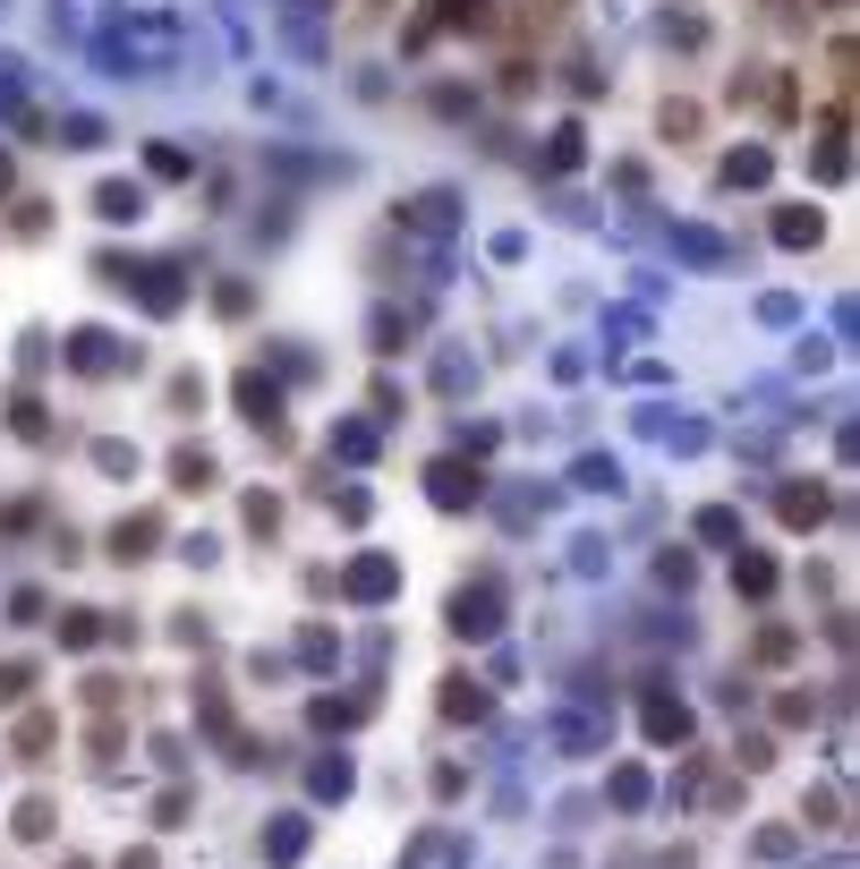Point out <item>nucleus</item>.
<instances>
[{"mask_svg": "<svg viewBox=\"0 0 860 869\" xmlns=\"http://www.w3.org/2000/svg\"><path fill=\"white\" fill-rule=\"evenodd\" d=\"M451 631H460V640H494V631H503V588H494V579L460 588V597H451Z\"/></svg>", "mask_w": 860, "mask_h": 869, "instance_id": "obj_1", "label": "nucleus"}, {"mask_svg": "<svg viewBox=\"0 0 860 869\" xmlns=\"http://www.w3.org/2000/svg\"><path fill=\"white\" fill-rule=\"evenodd\" d=\"M230 401H239V410H248V426H264V435H273V444H282V384H273V376H264V367H248V376H239V384H230Z\"/></svg>", "mask_w": 860, "mask_h": 869, "instance_id": "obj_2", "label": "nucleus"}, {"mask_svg": "<svg viewBox=\"0 0 860 869\" xmlns=\"http://www.w3.org/2000/svg\"><path fill=\"white\" fill-rule=\"evenodd\" d=\"M426 495H435L444 512H469V503L486 495V478L469 469V460H435V469H426Z\"/></svg>", "mask_w": 860, "mask_h": 869, "instance_id": "obj_3", "label": "nucleus"}, {"mask_svg": "<svg viewBox=\"0 0 860 869\" xmlns=\"http://www.w3.org/2000/svg\"><path fill=\"white\" fill-rule=\"evenodd\" d=\"M827 512H835V495L818 478H793L784 495H775V520H784V529H818Z\"/></svg>", "mask_w": 860, "mask_h": 869, "instance_id": "obj_4", "label": "nucleus"}, {"mask_svg": "<svg viewBox=\"0 0 860 869\" xmlns=\"http://www.w3.org/2000/svg\"><path fill=\"white\" fill-rule=\"evenodd\" d=\"M392 588H401V572H392L383 554H358L350 572H341V597H358V606H383Z\"/></svg>", "mask_w": 860, "mask_h": 869, "instance_id": "obj_5", "label": "nucleus"}, {"mask_svg": "<svg viewBox=\"0 0 860 869\" xmlns=\"http://www.w3.org/2000/svg\"><path fill=\"white\" fill-rule=\"evenodd\" d=\"M639 725H647V741H690V708L673 699V691H647V708H639Z\"/></svg>", "mask_w": 860, "mask_h": 869, "instance_id": "obj_6", "label": "nucleus"}, {"mask_svg": "<svg viewBox=\"0 0 860 869\" xmlns=\"http://www.w3.org/2000/svg\"><path fill=\"white\" fill-rule=\"evenodd\" d=\"M426 9H435V18H417L410 43H426L435 26H451V34H478V26H486V0H426Z\"/></svg>", "mask_w": 860, "mask_h": 869, "instance_id": "obj_7", "label": "nucleus"}, {"mask_svg": "<svg viewBox=\"0 0 860 869\" xmlns=\"http://www.w3.org/2000/svg\"><path fill=\"white\" fill-rule=\"evenodd\" d=\"M154 546H162V520H154V512H128V520H111V554H120V563H145Z\"/></svg>", "mask_w": 860, "mask_h": 869, "instance_id": "obj_8", "label": "nucleus"}, {"mask_svg": "<svg viewBox=\"0 0 860 869\" xmlns=\"http://www.w3.org/2000/svg\"><path fill=\"white\" fill-rule=\"evenodd\" d=\"M68 367H77V376H111V367H120V341L86 324V333H68Z\"/></svg>", "mask_w": 860, "mask_h": 869, "instance_id": "obj_9", "label": "nucleus"}, {"mask_svg": "<svg viewBox=\"0 0 860 869\" xmlns=\"http://www.w3.org/2000/svg\"><path fill=\"white\" fill-rule=\"evenodd\" d=\"M214 478H222V460H214L205 444H179V452H171V486H179V495H205Z\"/></svg>", "mask_w": 860, "mask_h": 869, "instance_id": "obj_10", "label": "nucleus"}, {"mask_svg": "<svg viewBox=\"0 0 860 869\" xmlns=\"http://www.w3.org/2000/svg\"><path fill=\"white\" fill-rule=\"evenodd\" d=\"M818 230H827L818 205H775V239H784V248H818Z\"/></svg>", "mask_w": 860, "mask_h": 869, "instance_id": "obj_11", "label": "nucleus"}, {"mask_svg": "<svg viewBox=\"0 0 860 869\" xmlns=\"http://www.w3.org/2000/svg\"><path fill=\"white\" fill-rule=\"evenodd\" d=\"M95 214H102V222H137V214H145V188H137V180H102Z\"/></svg>", "mask_w": 860, "mask_h": 869, "instance_id": "obj_12", "label": "nucleus"}, {"mask_svg": "<svg viewBox=\"0 0 860 869\" xmlns=\"http://www.w3.org/2000/svg\"><path fill=\"white\" fill-rule=\"evenodd\" d=\"M298 852H307V818L290 810V818H273V827H264V861H298Z\"/></svg>", "mask_w": 860, "mask_h": 869, "instance_id": "obj_13", "label": "nucleus"}, {"mask_svg": "<svg viewBox=\"0 0 860 869\" xmlns=\"http://www.w3.org/2000/svg\"><path fill=\"white\" fill-rule=\"evenodd\" d=\"M444 716L451 725H469V716H486V691L469 674H444Z\"/></svg>", "mask_w": 860, "mask_h": 869, "instance_id": "obj_14", "label": "nucleus"}, {"mask_svg": "<svg viewBox=\"0 0 860 869\" xmlns=\"http://www.w3.org/2000/svg\"><path fill=\"white\" fill-rule=\"evenodd\" d=\"M9 435H18V444H43V435H52V419H43V401H34V392L9 401Z\"/></svg>", "mask_w": 860, "mask_h": 869, "instance_id": "obj_15", "label": "nucleus"}, {"mask_svg": "<svg viewBox=\"0 0 860 869\" xmlns=\"http://www.w3.org/2000/svg\"><path fill=\"white\" fill-rule=\"evenodd\" d=\"M401 222H417V230H451V188H435V196H417V205H401Z\"/></svg>", "mask_w": 860, "mask_h": 869, "instance_id": "obj_16", "label": "nucleus"}, {"mask_svg": "<svg viewBox=\"0 0 860 869\" xmlns=\"http://www.w3.org/2000/svg\"><path fill=\"white\" fill-rule=\"evenodd\" d=\"M52 741H61V725H52V716H26V725H18V759H52Z\"/></svg>", "mask_w": 860, "mask_h": 869, "instance_id": "obj_17", "label": "nucleus"}, {"mask_svg": "<svg viewBox=\"0 0 860 869\" xmlns=\"http://www.w3.org/2000/svg\"><path fill=\"white\" fill-rule=\"evenodd\" d=\"M102 622H111V613H86V606H68V613H61V640H68V648H95V640H102Z\"/></svg>", "mask_w": 860, "mask_h": 869, "instance_id": "obj_18", "label": "nucleus"}, {"mask_svg": "<svg viewBox=\"0 0 860 869\" xmlns=\"http://www.w3.org/2000/svg\"><path fill=\"white\" fill-rule=\"evenodd\" d=\"M733 588H741V597H766V588H775V563H766V554H741V563H733Z\"/></svg>", "mask_w": 860, "mask_h": 869, "instance_id": "obj_19", "label": "nucleus"}, {"mask_svg": "<svg viewBox=\"0 0 860 869\" xmlns=\"http://www.w3.org/2000/svg\"><path fill=\"white\" fill-rule=\"evenodd\" d=\"M725 180H733V188H759L766 180V145H741V154L725 162Z\"/></svg>", "mask_w": 860, "mask_h": 869, "instance_id": "obj_20", "label": "nucleus"}, {"mask_svg": "<svg viewBox=\"0 0 860 869\" xmlns=\"http://www.w3.org/2000/svg\"><path fill=\"white\" fill-rule=\"evenodd\" d=\"M333 452L341 460H375V426H333Z\"/></svg>", "mask_w": 860, "mask_h": 869, "instance_id": "obj_21", "label": "nucleus"}, {"mask_svg": "<svg viewBox=\"0 0 860 869\" xmlns=\"http://www.w3.org/2000/svg\"><path fill=\"white\" fill-rule=\"evenodd\" d=\"M350 793V759H316V802H341Z\"/></svg>", "mask_w": 860, "mask_h": 869, "instance_id": "obj_22", "label": "nucleus"}, {"mask_svg": "<svg viewBox=\"0 0 860 869\" xmlns=\"http://www.w3.org/2000/svg\"><path fill=\"white\" fill-rule=\"evenodd\" d=\"M18 836H26V844L52 836V802H43V793H34V802H18Z\"/></svg>", "mask_w": 860, "mask_h": 869, "instance_id": "obj_23", "label": "nucleus"}, {"mask_svg": "<svg viewBox=\"0 0 860 869\" xmlns=\"http://www.w3.org/2000/svg\"><path fill=\"white\" fill-rule=\"evenodd\" d=\"M699 537H707V546H733V537H741V520L716 503V512H699Z\"/></svg>", "mask_w": 860, "mask_h": 869, "instance_id": "obj_24", "label": "nucleus"}, {"mask_svg": "<svg viewBox=\"0 0 860 869\" xmlns=\"http://www.w3.org/2000/svg\"><path fill=\"white\" fill-rule=\"evenodd\" d=\"M358 716H367V699H316V725H324V734H333V725H358Z\"/></svg>", "mask_w": 860, "mask_h": 869, "instance_id": "obj_25", "label": "nucleus"}, {"mask_svg": "<svg viewBox=\"0 0 860 869\" xmlns=\"http://www.w3.org/2000/svg\"><path fill=\"white\" fill-rule=\"evenodd\" d=\"M248 529H255V537H273V529H282V503H273V495H248Z\"/></svg>", "mask_w": 860, "mask_h": 869, "instance_id": "obj_26", "label": "nucleus"}, {"mask_svg": "<svg viewBox=\"0 0 860 869\" xmlns=\"http://www.w3.org/2000/svg\"><path fill=\"white\" fill-rule=\"evenodd\" d=\"M733 759H741L750 775H759V768H775V741H766V734H741V750H733Z\"/></svg>", "mask_w": 860, "mask_h": 869, "instance_id": "obj_27", "label": "nucleus"}, {"mask_svg": "<svg viewBox=\"0 0 860 869\" xmlns=\"http://www.w3.org/2000/svg\"><path fill=\"white\" fill-rule=\"evenodd\" d=\"M793 631H759V665H793Z\"/></svg>", "mask_w": 860, "mask_h": 869, "instance_id": "obj_28", "label": "nucleus"}, {"mask_svg": "<svg viewBox=\"0 0 860 869\" xmlns=\"http://www.w3.org/2000/svg\"><path fill=\"white\" fill-rule=\"evenodd\" d=\"M26 682H34V665H0V708H18V699H26Z\"/></svg>", "mask_w": 860, "mask_h": 869, "instance_id": "obj_29", "label": "nucleus"}, {"mask_svg": "<svg viewBox=\"0 0 860 869\" xmlns=\"http://www.w3.org/2000/svg\"><path fill=\"white\" fill-rule=\"evenodd\" d=\"M613 802H622V810H639V802H647V775H639V768H622V775H613Z\"/></svg>", "mask_w": 860, "mask_h": 869, "instance_id": "obj_30", "label": "nucleus"}, {"mask_svg": "<svg viewBox=\"0 0 860 869\" xmlns=\"http://www.w3.org/2000/svg\"><path fill=\"white\" fill-rule=\"evenodd\" d=\"M214 307H222V316H248L255 290H248V282H222V290H214Z\"/></svg>", "mask_w": 860, "mask_h": 869, "instance_id": "obj_31", "label": "nucleus"}, {"mask_svg": "<svg viewBox=\"0 0 860 869\" xmlns=\"http://www.w3.org/2000/svg\"><path fill=\"white\" fill-rule=\"evenodd\" d=\"M95 460H102V469H111V478H137V444H102Z\"/></svg>", "mask_w": 860, "mask_h": 869, "instance_id": "obj_32", "label": "nucleus"}, {"mask_svg": "<svg viewBox=\"0 0 860 869\" xmlns=\"http://www.w3.org/2000/svg\"><path fill=\"white\" fill-rule=\"evenodd\" d=\"M809 716H818V708H809L801 691H784V699H775V725H809Z\"/></svg>", "mask_w": 860, "mask_h": 869, "instance_id": "obj_33", "label": "nucleus"}, {"mask_svg": "<svg viewBox=\"0 0 860 869\" xmlns=\"http://www.w3.org/2000/svg\"><path fill=\"white\" fill-rule=\"evenodd\" d=\"M120 869H162V861H154V852H120Z\"/></svg>", "mask_w": 860, "mask_h": 869, "instance_id": "obj_34", "label": "nucleus"}, {"mask_svg": "<svg viewBox=\"0 0 860 869\" xmlns=\"http://www.w3.org/2000/svg\"><path fill=\"white\" fill-rule=\"evenodd\" d=\"M0 188H9V145H0Z\"/></svg>", "mask_w": 860, "mask_h": 869, "instance_id": "obj_35", "label": "nucleus"}]
</instances>
